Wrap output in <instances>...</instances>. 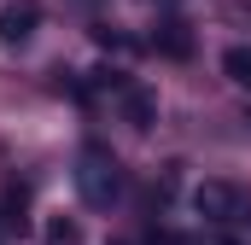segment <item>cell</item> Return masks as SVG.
<instances>
[{"label":"cell","instance_id":"obj_1","mask_svg":"<svg viewBox=\"0 0 251 245\" xmlns=\"http://www.w3.org/2000/svg\"><path fill=\"white\" fill-rule=\"evenodd\" d=\"M76 193H82L94 210H105V204L123 193V164H117V152H111V146L88 140V146L76 152Z\"/></svg>","mask_w":251,"mask_h":245},{"label":"cell","instance_id":"obj_2","mask_svg":"<svg viewBox=\"0 0 251 245\" xmlns=\"http://www.w3.org/2000/svg\"><path fill=\"white\" fill-rule=\"evenodd\" d=\"M193 210H199L204 222H216V228H240V222L251 216V198L234 181H204L199 193H193Z\"/></svg>","mask_w":251,"mask_h":245},{"label":"cell","instance_id":"obj_3","mask_svg":"<svg viewBox=\"0 0 251 245\" xmlns=\"http://www.w3.org/2000/svg\"><path fill=\"white\" fill-rule=\"evenodd\" d=\"M35 24H41V6H35V0H12V6H0V41H6V47L29 41Z\"/></svg>","mask_w":251,"mask_h":245},{"label":"cell","instance_id":"obj_4","mask_svg":"<svg viewBox=\"0 0 251 245\" xmlns=\"http://www.w3.org/2000/svg\"><path fill=\"white\" fill-rule=\"evenodd\" d=\"M152 47H158L164 59H193V24H187V18H158Z\"/></svg>","mask_w":251,"mask_h":245},{"label":"cell","instance_id":"obj_5","mask_svg":"<svg viewBox=\"0 0 251 245\" xmlns=\"http://www.w3.org/2000/svg\"><path fill=\"white\" fill-rule=\"evenodd\" d=\"M117 105H123V117L134 122V128H152V122H158V99H152L140 82H123V88H117Z\"/></svg>","mask_w":251,"mask_h":245},{"label":"cell","instance_id":"obj_6","mask_svg":"<svg viewBox=\"0 0 251 245\" xmlns=\"http://www.w3.org/2000/svg\"><path fill=\"white\" fill-rule=\"evenodd\" d=\"M222 70H228L234 88H246V94H251V47H228V53H222Z\"/></svg>","mask_w":251,"mask_h":245},{"label":"cell","instance_id":"obj_7","mask_svg":"<svg viewBox=\"0 0 251 245\" xmlns=\"http://www.w3.org/2000/svg\"><path fill=\"white\" fill-rule=\"evenodd\" d=\"M94 41H100L105 53H134V41H128L117 24H94Z\"/></svg>","mask_w":251,"mask_h":245},{"label":"cell","instance_id":"obj_8","mask_svg":"<svg viewBox=\"0 0 251 245\" xmlns=\"http://www.w3.org/2000/svg\"><path fill=\"white\" fill-rule=\"evenodd\" d=\"M47 245H76V222H53L47 228Z\"/></svg>","mask_w":251,"mask_h":245}]
</instances>
